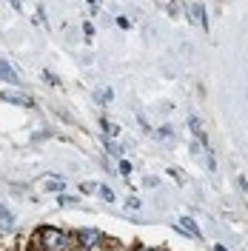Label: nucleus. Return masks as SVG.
I'll use <instances>...</instances> for the list:
<instances>
[{"instance_id": "nucleus-1", "label": "nucleus", "mask_w": 248, "mask_h": 251, "mask_svg": "<svg viewBox=\"0 0 248 251\" xmlns=\"http://www.w3.org/2000/svg\"><path fill=\"white\" fill-rule=\"evenodd\" d=\"M37 240L43 243V249L46 251H66L69 249V234L66 231H57V228H43Z\"/></svg>"}, {"instance_id": "nucleus-2", "label": "nucleus", "mask_w": 248, "mask_h": 251, "mask_svg": "<svg viewBox=\"0 0 248 251\" xmlns=\"http://www.w3.org/2000/svg\"><path fill=\"white\" fill-rule=\"evenodd\" d=\"M77 240H80V246H83V249H94V246L100 243V234H97L94 228H83V231L77 234Z\"/></svg>"}, {"instance_id": "nucleus-3", "label": "nucleus", "mask_w": 248, "mask_h": 251, "mask_svg": "<svg viewBox=\"0 0 248 251\" xmlns=\"http://www.w3.org/2000/svg\"><path fill=\"white\" fill-rule=\"evenodd\" d=\"M186 9H188V15H191V23H197V26H205V9H202L200 3H188Z\"/></svg>"}, {"instance_id": "nucleus-4", "label": "nucleus", "mask_w": 248, "mask_h": 251, "mask_svg": "<svg viewBox=\"0 0 248 251\" xmlns=\"http://www.w3.org/2000/svg\"><path fill=\"white\" fill-rule=\"evenodd\" d=\"M177 228H183L188 237H200V228H197V223L191 217H180V223H177Z\"/></svg>"}, {"instance_id": "nucleus-5", "label": "nucleus", "mask_w": 248, "mask_h": 251, "mask_svg": "<svg viewBox=\"0 0 248 251\" xmlns=\"http://www.w3.org/2000/svg\"><path fill=\"white\" fill-rule=\"evenodd\" d=\"M0 77L9 80V83H17V72H15V69H12L6 60H0Z\"/></svg>"}, {"instance_id": "nucleus-6", "label": "nucleus", "mask_w": 248, "mask_h": 251, "mask_svg": "<svg viewBox=\"0 0 248 251\" xmlns=\"http://www.w3.org/2000/svg\"><path fill=\"white\" fill-rule=\"evenodd\" d=\"M6 100H12V103H20V106H31V100L26 94H3Z\"/></svg>"}, {"instance_id": "nucleus-7", "label": "nucleus", "mask_w": 248, "mask_h": 251, "mask_svg": "<svg viewBox=\"0 0 248 251\" xmlns=\"http://www.w3.org/2000/svg\"><path fill=\"white\" fill-rule=\"evenodd\" d=\"M0 228H12V214L6 208H0Z\"/></svg>"}, {"instance_id": "nucleus-8", "label": "nucleus", "mask_w": 248, "mask_h": 251, "mask_svg": "<svg viewBox=\"0 0 248 251\" xmlns=\"http://www.w3.org/2000/svg\"><path fill=\"white\" fill-rule=\"evenodd\" d=\"M63 186H66V183H63V180H57V177H51V180L46 183V188H51V191H60Z\"/></svg>"}, {"instance_id": "nucleus-9", "label": "nucleus", "mask_w": 248, "mask_h": 251, "mask_svg": "<svg viewBox=\"0 0 248 251\" xmlns=\"http://www.w3.org/2000/svg\"><path fill=\"white\" fill-rule=\"evenodd\" d=\"M100 194H103V197H106V200H114V191H111V188H106V186L100 188Z\"/></svg>"}, {"instance_id": "nucleus-10", "label": "nucleus", "mask_w": 248, "mask_h": 251, "mask_svg": "<svg viewBox=\"0 0 248 251\" xmlns=\"http://www.w3.org/2000/svg\"><path fill=\"white\" fill-rule=\"evenodd\" d=\"M214 249H217V251H228V249H225V246H214Z\"/></svg>"}]
</instances>
